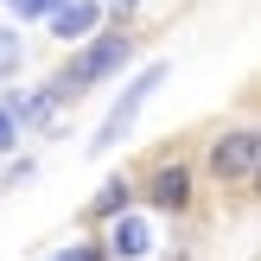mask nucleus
Segmentation results:
<instances>
[{
  "label": "nucleus",
  "mask_w": 261,
  "mask_h": 261,
  "mask_svg": "<svg viewBox=\"0 0 261 261\" xmlns=\"http://www.w3.org/2000/svg\"><path fill=\"white\" fill-rule=\"evenodd\" d=\"M13 147H19V127H13L7 115H0V153H13Z\"/></svg>",
  "instance_id": "4468645a"
},
{
  "label": "nucleus",
  "mask_w": 261,
  "mask_h": 261,
  "mask_svg": "<svg viewBox=\"0 0 261 261\" xmlns=\"http://www.w3.org/2000/svg\"><path fill=\"white\" fill-rule=\"evenodd\" d=\"M127 211H134V178H121V172H115L109 185L89 198V211H83V217H89V223H115V217H127Z\"/></svg>",
  "instance_id": "6e6552de"
},
{
  "label": "nucleus",
  "mask_w": 261,
  "mask_h": 261,
  "mask_svg": "<svg viewBox=\"0 0 261 261\" xmlns=\"http://www.w3.org/2000/svg\"><path fill=\"white\" fill-rule=\"evenodd\" d=\"M96 32H102V7L96 0H64L51 13V38H64V45H89Z\"/></svg>",
  "instance_id": "39448f33"
},
{
  "label": "nucleus",
  "mask_w": 261,
  "mask_h": 261,
  "mask_svg": "<svg viewBox=\"0 0 261 261\" xmlns=\"http://www.w3.org/2000/svg\"><path fill=\"white\" fill-rule=\"evenodd\" d=\"M147 249H153L147 217H134V211H127V217H115V223H109V242H102V255H109V261H140Z\"/></svg>",
  "instance_id": "423d86ee"
},
{
  "label": "nucleus",
  "mask_w": 261,
  "mask_h": 261,
  "mask_svg": "<svg viewBox=\"0 0 261 261\" xmlns=\"http://www.w3.org/2000/svg\"><path fill=\"white\" fill-rule=\"evenodd\" d=\"M204 172H211L223 191L255 185V178H261V127H255V121L217 127V134L204 140Z\"/></svg>",
  "instance_id": "f03ea898"
},
{
  "label": "nucleus",
  "mask_w": 261,
  "mask_h": 261,
  "mask_svg": "<svg viewBox=\"0 0 261 261\" xmlns=\"http://www.w3.org/2000/svg\"><path fill=\"white\" fill-rule=\"evenodd\" d=\"M134 198H147L153 211H166V217H191L198 211V172H191V160H160L134 185Z\"/></svg>",
  "instance_id": "20e7f679"
},
{
  "label": "nucleus",
  "mask_w": 261,
  "mask_h": 261,
  "mask_svg": "<svg viewBox=\"0 0 261 261\" xmlns=\"http://www.w3.org/2000/svg\"><path fill=\"white\" fill-rule=\"evenodd\" d=\"M140 51V38H134V25H109V32H96L89 45H76V58L64 64L58 76L45 83V96H51V109H70V102H83L89 89L102 83V76H115V70H127V58Z\"/></svg>",
  "instance_id": "f257e3e1"
},
{
  "label": "nucleus",
  "mask_w": 261,
  "mask_h": 261,
  "mask_svg": "<svg viewBox=\"0 0 261 261\" xmlns=\"http://www.w3.org/2000/svg\"><path fill=\"white\" fill-rule=\"evenodd\" d=\"M166 83V64H147L140 76H127V89L115 96V109L102 115V127H96V140H89V153H115L127 134H134V121H140V109L153 102V89Z\"/></svg>",
  "instance_id": "7ed1b4c3"
},
{
  "label": "nucleus",
  "mask_w": 261,
  "mask_h": 261,
  "mask_svg": "<svg viewBox=\"0 0 261 261\" xmlns=\"http://www.w3.org/2000/svg\"><path fill=\"white\" fill-rule=\"evenodd\" d=\"M19 70H25V38L13 32V25H0V83L19 76Z\"/></svg>",
  "instance_id": "1a4fd4ad"
},
{
  "label": "nucleus",
  "mask_w": 261,
  "mask_h": 261,
  "mask_svg": "<svg viewBox=\"0 0 261 261\" xmlns=\"http://www.w3.org/2000/svg\"><path fill=\"white\" fill-rule=\"evenodd\" d=\"M96 7H102V19H115V25H134L140 0H96Z\"/></svg>",
  "instance_id": "9b49d317"
},
{
  "label": "nucleus",
  "mask_w": 261,
  "mask_h": 261,
  "mask_svg": "<svg viewBox=\"0 0 261 261\" xmlns=\"http://www.w3.org/2000/svg\"><path fill=\"white\" fill-rule=\"evenodd\" d=\"M32 172H38V160H32V153H25V160H13L7 172H0V185H25V178H32Z\"/></svg>",
  "instance_id": "ddd939ff"
},
{
  "label": "nucleus",
  "mask_w": 261,
  "mask_h": 261,
  "mask_svg": "<svg viewBox=\"0 0 261 261\" xmlns=\"http://www.w3.org/2000/svg\"><path fill=\"white\" fill-rule=\"evenodd\" d=\"M0 115H7L19 134H32V127H45L58 109H51V96H45V89H7V96H0Z\"/></svg>",
  "instance_id": "0eeeda50"
},
{
  "label": "nucleus",
  "mask_w": 261,
  "mask_h": 261,
  "mask_svg": "<svg viewBox=\"0 0 261 261\" xmlns=\"http://www.w3.org/2000/svg\"><path fill=\"white\" fill-rule=\"evenodd\" d=\"M7 7H13V19H51L64 0H7Z\"/></svg>",
  "instance_id": "9d476101"
},
{
  "label": "nucleus",
  "mask_w": 261,
  "mask_h": 261,
  "mask_svg": "<svg viewBox=\"0 0 261 261\" xmlns=\"http://www.w3.org/2000/svg\"><path fill=\"white\" fill-rule=\"evenodd\" d=\"M58 261H109V255H102V242H70V249H58Z\"/></svg>",
  "instance_id": "f8f14e48"
}]
</instances>
